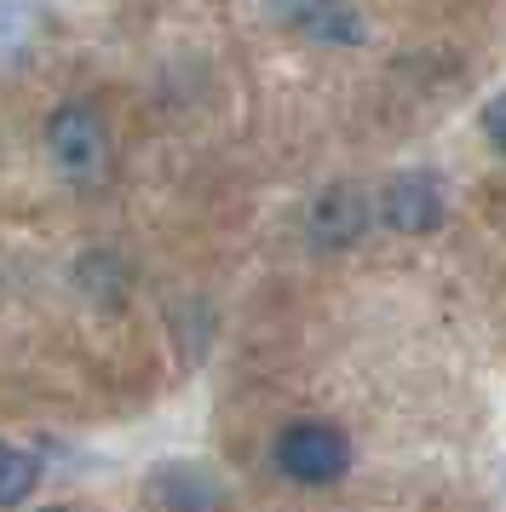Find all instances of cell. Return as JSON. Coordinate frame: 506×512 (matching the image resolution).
Here are the masks:
<instances>
[{"mask_svg":"<svg viewBox=\"0 0 506 512\" xmlns=\"http://www.w3.org/2000/svg\"><path fill=\"white\" fill-rule=\"evenodd\" d=\"M265 12L305 41H328V47H363L368 41V24L345 0H265Z\"/></svg>","mask_w":506,"mask_h":512,"instance_id":"obj_3","label":"cell"},{"mask_svg":"<svg viewBox=\"0 0 506 512\" xmlns=\"http://www.w3.org/2000/svg\"><path fill=\"white\" fill-rule=\"evenodd\" d=\"M363 225H368V202H363V190H351V185H334L317 208H311V242H322V248L357 242Z\"/></svg>","mask_w":506,"mask_h":512,"instance_id":"obj_5","label":"cell"},{"mask_svg":"<svg viewBox=\"0 0 506 512\" xmlns=\"http://www.w3.org/2000/svg\"><path fill=\"white\" fill-rule=\"evenodd\" d=\"M483 133H489V144H495V150H506V93L483 110Z\"/></svg>","mask_w":506,"mask_h":512,"instance_id":"obj_8","label":"cell"},{"mask_svg":"<svg viewBox=\"0 0 506 512\" xmlns=\"http://www.w3.org/2000/svg\"><path fill=\"white\" fill-rule=\"evenodd\" d=\"M380 219L403 236H432L443 225V185L432 173H397L380 196Z\"/></svg>","mask_w":506,"mask_h":512,"instance_id":"obj_4","label":"cell"},{"mask_svg":"<svg viewBox=\"0 0 506 512\" xmlns=\"http://www.w3.org/2000/svg\"><path fill=\"white\" fill-rule=\"evenodd\" d=\"M35 512H69V507H35Z\"/></svg>","mask_w":506,"mask_h":512,"instance_id":"obj_9","label":"cell"},{"mask_svg":"<svg viewBox=\"0 0 506 512\" xmlns=\"http://www.w3.org/2000/svg\"><path fill=\"white\" fill-rule=\"evenodd\" d=\"M46 150L69 179H87L104 162V116L92 104H58L46 116Z\"/></svg>","mask_w":506,"mask_h":512,"instance_id":"obj_2","label":"cell"},{"mask_svg":"<svg viewBox=\"0 0 506 512\" xmlns=\"http://www.w3.org/2000/svg\"><path fill=\"white\" fill-rule=\"evenodd\" d=\"M29 24H35V6L29 0H0V47H12Z\"/></svg>","mask_w":506,"mask_h":512,"instance_id":"obj_7","label":"cell"},{"mask_svg":"<svg viewBox=\"0 0 506 512\" xmlns=\"http://www.w3.org/2000/svg\"><path fill=\"white\" fill-rule=\"evenodd\" d=\"M35 478H41V466L29 461L23 449L0 443V507H18V501H29V495H35Z\"/></svg>","mask_w":506,"mask_h":512,"instance_id":"obj_6","label":"cell"},{"mask_svg":"<svg viewBox=\"0 0 506 512\" xmlns=\"http://www.w3.org/2000/svg\"><path fill=\"white\" fill-rule=\"evenodd\" d=\"M271 461L288 484H305V489L340 484L351 472V438L340 426H328V420H294V426L276 432Z\"/></svg>","mask_w":506,"mask_h":512,"instance_id":"obj_1","label":"cell"}]
</instances>
